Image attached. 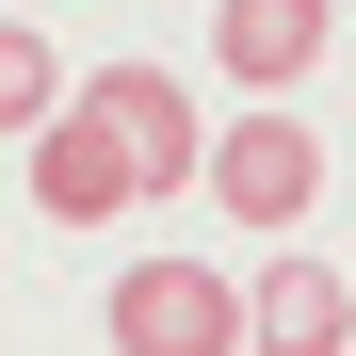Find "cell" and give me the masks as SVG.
Returning <instances> with one entry per match:
<instances>
[{"label": "cell", "instance_id": "obj_3", "mask_svg": "<svg viewBox=\"0 0 356 356\" xmlns=\"http://www.w3.org/2000/svg\"><path fill=\"white\" fill-rule=\"evenodd\" d=\"M81 113H97L113 146H130V178H146V195L211 178V130H195V97H178L162 65H97V81H81Z\"/></svg>", "mask_w": 356, "mask_h": 356}, {"label": "cell", "instance_id": "obj_5", "mask_svg": "<svg viewBox=\"0 0 356 356\" xmlns=\"http://www.w3.org/2000/svg\"><path fill=\"white\" fill-rule=\"evenodd\" d=\"M33 211H49V227H113V211H146V178H130V146H113V130H97L81 97L49 113V130H33Z\"/></svg>", "mask_w": 356, "mask_h": 356}, {"label": "cell", "instance_id": "obj_1", "mask_svg": "<svg viewBox=\"0 0 356 356\" xmlns=\"http://www.w3.org/2000/svg\"><path fill=\"white\" fill-rule=\"evenodd\" d=\"M97 324H113V356H243V275H211V259H130Z\"/></svg>", "mask_w": 356, "mask_h": 356}, {"label": "cell", "instance_id": "obj_2", "mask_svg": "<svg viewBox=\"0 0 356 356\" xmlns=\"http://www.w3.org/2000/svg\"><path fill=\"white\" fill-rule=\"evenodd\" d=\"M211 195L243 211V227H308V211H324V130H308L291 97H259L243 130H211Z\"/></svg>", "mask_w": 356, "mask_h": 356}, {"label": "cell", "instance_id": "obj_4", "mask_svg": "<svg viewBox=\"0 0 356 356\" xmlns=\"http://www.w3.org/2000/svg\"><path fill=\"white\" fill-rule=\"evenodd\" d=\"M324 49H340V0H227V17H211V65L243 97H308Z\"/></svg>", "mask_w": 356, "mask_h": 356}, {"label": "cell", "instance_id": "obj_6", "mask_svg": "<svg viewBox=\"0 0 356 356\" xmlns=\"http://www.w3.org/2000/svg\"><path fill=\"white\" fill-rule=\"evenodd\" d=\"M243 356H356V291L291 243V259H259L243 275Z\"/></svg>", "mask_w": 356, "mask_h": 356}, {"label": "cell", "instance_id": "obj_7", "mask_svg": "<svg viewBox=\"0 0 356 356\" xmlns=\"http://www.w3.org/2000/svg\"><path fill=\"white\" fill-rule=\"evenodd\" d=\"M65 97H81V81L49 65V33H33V17H0V130H49Z\"/></svg>", "mask_w": 356, "mask_h": 356}, {"label": "cell", "instance_id": "obj_8", "mask_svg": "<svg viewBox=\"0 0 356 356\" xmlns=\"http://www.w3.org/2000/svg\"><path fill=\"white\" fill-rule=\"evenodd\" d=\"M340 17H356V0H340Z\"/></svg>", "mask_w": 356, "mask_h": 356}]
</instances>
